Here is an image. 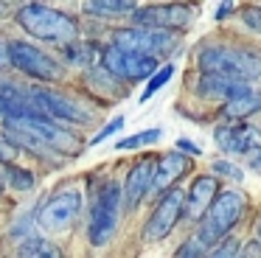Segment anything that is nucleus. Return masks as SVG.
<instances>
[{"mask_svg": "<svg viewBox=\"0 0 261 258\" xmlns=\"http://www.w3.org/2000/svg\"><path fill=\"white\" fill-rule=\"evenodd\" d=\"M6 138L14 146H25L34 154L45 157L51 151L59 154H79L82 138L68 126H59L51 118H6Z\"/></svg>", "mask_w": 261, "mask_h": 258, "instance_id": "nucleus-1", "label": "nucleus"}, {"mask_svg": "<svg viewBox=\"0 0 261 258\" xmlns=\"http://www.w3.org/2000/svg\"><path fill=\"white\" fill-rule=\"evenodd\" d=\"M17 22L23 25V31H29L31 37L42 39V42L54 45H70L79 37V22L70 14L59 9H51L45 3H25L17 9Z\"/></svg>", "mask_w": 261, "mask_h": 258, "instance_id": "nucleus-2", "label": "nucleus"}, {"mask_svg": "<svg viewBox=\"0 0 261 258\" xmlns=\"http://www.w3.org/2000/svg\"><path fill=\"white\" fill-rule=\"evenodd\" d=\"M199 70L211 76H227L236 82H253L261 76V56L236 45H205L197 56Z\"/></svg>", "mask_w": 261, "mask_h": 258, "instance_id": "nucleus-3", "label": "nucleus"}, {"mask_svg": "<svg viewBox=\"0 0 261 258\" xmlns=\"http://www.w3.org/2000/svg\"><path fill=\"white\" fill-rule=\"evenodd\" d=\"M118 205H121V188L113 179H104L96 188L90 202V222H87V241L93 247H104L113 239L118 227Z\"/></svg>", "mask_w": 261, "mask_h": 258, "instance_id": "nucleus-4", "label": "nucleus"}, {"mask_svg": "<svg viewBox=\"0 0 261 258\" xmlns=\"http://www.w3.org/2000/svg\"><path fill=\"white\" fill-rule=\"evenodd\" d=\"M244 208H247V199H244L239 191H225L214 199V205L208 208L202 219V227H199V239L205 241V247H216L233 227L239 224V219L244 216Z\"/></svg>", "mask_w": 261, "mask_h": 258, "instance_id": "nucleus-5", "label": "nucleus"}, {"mask_svg": "<svg viewBox=\"0 0 261 258\" xmlns=\"http://www.w3.org/2000/svg\"><path fill=\"white\" fill-rule=\"evenodd\" d=\"M113 45L129 54H141L149 59L166 56L177 48V37L171 31H154V28H118L113 34Z\"/></svg>", "mask_w": 261, "mask_h": 258, "instance_id": "nucleus-6", "label": "nucleus"}, {"mask_svg": "<svg viewBox=\"0 0 261 258\" xmlns=\"http://www.w3.org/2000/svg\"><path fill=\"white\" fill-rule=\"evenodd\" d=\"M6 54H9V65H14L31 79H40V82H59L62 79V65L31 42L12 39V42H6Z\"/></svg>", "mask_w": 261, "mask_h": 258, "instance_id": "nucleus-7", "label": "nucleus"}, {"mask_svg": "<svg viewBox=\"0 0 261 258\" xmlns=\"http://www.w3.org/2000/svg\"><path fill=\"white\" fill-rule=\"evenodd\" d=\"M98 67H104L118 82H141V79L158 73V59H149V56H141V54H129V50H121L115 45H110V48H104L98 54Z\"/></svg>", "mask_w": 261, "mask_h": 258, "instance_id": "nucleus-8", "label": "nucleus"}, {"mask_svg": "<svg viewBox=\"0 0 261 258\" xmlns=\"http://www.w3.org/2000/svg\"><path fill=\"white\" fill-rule=\"evenodd\" d=\"M37 107H40L42 118H59L68 123H90L96 118V112L90 107H85V101L73 98V95L57 93V90H45V87H31Z\"/></svg>", "mask_w": 261, "mask_h": 258, "instance_id": "nucleus-9", "label": "nucleus"}, {"mask_svg": "<svg viewBox=\"0 0 261 258\" xmlns=\"http://www.w3.org/2000/svg\"><path fill=\"white\" fill-rule=\"evenodd\" d=\"M82 213V194L76 188L70 191H59V194L48 196L45 202L37 211V224L48 233H59V230H68L70 224L79 219Z\"/></svg>", "mask_w": 261, "mask_h": 258, "instance_id": "nucleus-10", "label": "nucleus"}, {"mask_svg": "<svg viewBox=\"0 0 261 258\" xmlns=\"http://www.w3.org/2000/svg\"><path fill=\"white\" fill-rule=\"evenodd\" d=\"M182 205H186V194H182L180 188L166 191L163 199L154 205L152 216L146 219V224H143V239H146L149 244H154V241H163L166 236L174 230V224L180 222Z\"/></svg>", "mask_w": 261, "mask_h": 258, "instance_id": "nucleus-11", "label": "nucleus"}, {"mask_svg": "<svg viewBox=\"0 0 261 258\" xmlns=\"http://www.w3.org/2000/svg\"><path fill=\"white\" fill-rule=\"evenodd\" d=\"M135 28H154V31H174L191 22V9L180 3H160V6H143L132 11Z\"/></svg>", "mask_w": 261, "mask_h": 258, "instance_id": "nucleus-12", "label": "nucleus"}, {"mask_svg": "<svg viewBox=\"0 0 261 258\" xmlns=\"http://www.w3.org/2000/svg\"><path fill=\"white\" fill-rule=\"evenodd\" d=\"M0 115L6 118H42L31 87H20L12 82H0Z\"/></svg>", "mask_w": 261, "mask_h": 258, "instance_id": "nucleus-13", "label": "nucleus"}, {"mask_svg": "<svg viewBox=\"0 0 261 258\" xmlns=\"http://www.w3.org/2000/svg\"><path fill=\"white\" fill-rule=\"evenodd\" d=\"M191 171V157H186L182 151H169L160 160H154V171H152V183H149V194H163L166 188L182 179Z\"/></svg>", "mask_w": 261, "mask_h": 258, "instance_id": "nucleus-14", "label": "nucleus"}, {"mask_svg": "<svg viewBox=\"0 0 261 258\" xmlns=\"http://www.w3.org/2000/svg\"><path fill=\"white\" fill-rule=\"evenodd\" d=\"M214 140L227 154H247L258 143V129L255 126H239V123H222L214 132Z\"/></svg>", "mask_w": 261, "mask_h": 258, "instance_id": "nucleus-15", "label": "nucleus"}, {"mask_svg": "<svg viewBox=\"0 0 261 258\" xmlns=\"http://www.w3.org/2000/svg\"><path fill=\"white\" fill-rule=\"evenodd\" d=\"M152 171H154V157H141V160H138L135 166L129 168V174H126V183H124V191H121L126 211H135V208L141 205V199L149 194Z\"/></svg>", "mask_w": 261, "mask_h": 258, "instance_id": "nucleus-16", "label": "nucleus"}, {"mask_svg": "<svg viewBox=\"0 0 261 258\" xmlns=\"http://www.w3.org/2000/svg\"><path fill=\"white\" fill-rule=\"evenodd\" d=\"M216 196H219V183H216V177L202 174V177H197L191 183V188H188L182 211H186L188 219H202L205 213H208V208L214 205Z\"/></svg>", "mask_w": 261, "mask_h": 258, "instance_id": "nucleus-17", "label": "nucleus"}, {"mask_svg": "<svg viewBox=\"0 0 261 258\" xmlns=\"http://www.w3.org/2000/svg\"><path fill=\"white\" fill-rule=\"evenodd\" d=\"M199 93L205 95V98H222V101H230L236 98V95L247 93V84L244 82H236V79H227V76H211V73H205L202 79H199Z\"/></svg>", "mask_w": 261, "mask_h": 258, "instance_id": "nucleus-18", "label": "nucleus"}, {"mask_svg": "<svg viewBox=\"0 0 261 258\" xmlns=\"http://www.w3.org/2000/svg\"><path fill=\"white\" fill-rule=\"evenodd\" d=\"M255 112H261V93L258 90H247V93L225 101V107H222V115L225 118H250Z\"/></svg>", "mask_w": 261, "mask_h": 258, "instance_id": "nucleus-19", "label": "nucleus"}, {"mask_svg": "<svg viewBox=\"0 0 261 258\" xmlns=\"http://www.w3.org/2000/svg\"><path fill=\"white\" fill-rule=\"evenodd\" d=\"M17 258H65V255H62V250H59L51 239H42V236H29V239L20 241Z\"/></svg>", "mask_w": 261, "mask_h": 258, "instance_id": "nucleus-20", "label": "nucleus"}, {"mask_svg": "<svg viewBox=\"0 0 261 258\" xmlns=\"http://www.w3.org/2000/svg\"><path fill=\"white\" fill-rule=\"evenodd\" d=\"M138 6L132 3V0H93V3H85V11L93 17H104V20H110V17H124L129 14V11H135Z\"/></svg>", "mask_w": 261, "mask_h": 258, "instance_id": "nucleus-21", "label": "nucleus"}, {"mask_svg": "<svg viewBox=\"0 0 261 258\" xmlns=\"http://www.w3.org/2000/svg\"><path fill=\"white\" fill-rule=\"evenodd\" d=\"M65 59L70 62V65H79V67H90L93 62L98 59V50H96V45H90V42H70V45H65Z\"/></svg>", "mask_w": 261, "mask_h": 258, "instance_id": "nucleus-22", "label": "nucleus"}, {"mask_svg": "<svg viewBox=\"0 0 261 258\" xmlns=\"http://www.w3.org/2000/svg\"><path fill=\"white\" fill-rule=\"evenodd\" d=\"M160 138H163V129L152 126V129H146V132H141V135H129V138L118 140V143H115V149H118V151H129V149H138V146L158 143Z\"/></svg>", "mask_w": 261, "mask_h": 258, "instance_id": "nucleus-23", "label": "nucleus"}, {"mask_svg": "<svg viewBox=\"0 0 261 258\" xmlns=\"http://www.w3.org/2000/svg\"><path fill=\"white\" fill-rule=\"evenodd\" d=\"M3 177H6V179H9V183H12L17 191H31V188H34V174H31L29 168L6 166V171H3Z\"/></svg>", "mask_w": 261, "mask_h": 258, "instance_id": "nucleus-24", "label": "nucleus"}, {"mask_svg": "<svg viewBox=\"0 0 261 258\" xmlns=\"http://www.w3.org/2000/svg\"><path fill=\"white\" fill-rule=\"evenodd\" d=\"M87 79H93V82H90L93 87H96V90H104L107 95H118V93H121V90H118V79L110 76L104 67H96V70H90V76H87Z\"/></svg>", "mask_w": 261, "mask_h": 258, "instance_id": "nucleus-25", "label": "nucleus"}, {"mask_svg": "<svg viewBox=\"0 0 261 258\" xmlns=\"http://www.w3.org/2000/svg\"><path fill=\"white\" fill-rule=\"evenodd\" d=\"M174 76V65H160V70L154 73L152 76V82L146 84V90H143V95H141V101H146V98H152L154 93H158V90H163L166 87V82H169V79Z\"/></svg>", "mask_w": 261, "mask_h": 258, "instance_id": "nucleus-26", "label": "nucleus"}, {"mask_svg": "<svg viewBox=\"0 0 261 258\" xmlns=\"http://www.w3.org/2000/svg\"><path fill=\"white\" fill-rule=\"evenodd\" d=\"M208 255V247L199 236H191L186 244H180V250L174 252V258H205Z\"/></svg>", "mask_w": 261, "mask_h": 258, "instance_id": "nucleus-27", "label": "nucleus"}, {"mask_svg": "<svg viewBox=\"0 0 261 258\" xmlns=\"http://www.w3.org/2000/svg\"><path fill=\"white\" fill-rule=\"evenodd\" d=\"M17 151H20V149L6 138V135H0V163H3V166H9V163L17 157Z\"/></svg>", "mask_w": 261, "mask_h": 258, "instance_id": "nucleus-28", "label": "nucleus"}, {"mask_svg": "<svg viewBox=\"0 0 261 258\" xmlns=\"http://www.w3.org/2000/svg\"><path fill=\"white\" fill-rule=\"evenodd\" d=\"M242 20H244V25H247V28H253V31L261 34V9H258V6H250V9H244Z\"/></svg>", "mask_w": 261, "mask_h": 258, "instance_id": "nucleus-29", "label": "nucleus"}, {"mask_svg": "<svg viewBox=\"0 0 261 258\" xmlns=\"http://www.w3.org/2000/svg\"><path fill=\"white\" fill-rule=\"evenodd\" d=\"M214 171H219L222 177H230V179H242V171H239L236 166H230V163H225V160H219V163H214Z\"/></svg>", "mask_w": 261, "mask_h": 258, "instance_id": "nucleus-30", "label": "nucleus"}, {"mask_svg": "<svg viewBox=\"0 0 261 258\" xmlns=\"http://www.w3.org/2000/svg\"><path fill=\"white\" fill-rule=\"evenodd\" d=\"M121 126H124V118H121V115H118V118H113V123H107V126H104L101 132L96 135V138H93V143H101L104 138H110V135H113V132H118Z\"/></svg>", "mask_w": 261, "mask_h": 258, "instance_id": "nucleus-31", "label": "nucleus"}, {"mask_svg": "<svg viewBox=\"0 0 261 258\" xmlns=\"http://www.w3.org/2000/svg\"><path fill=\"white\" fill-rule=\"evenodd\" d=\"M177 151H182V154H202V149H199V146L197 143H191V140H188V138H180V140H177Z\"/></svg>", "mask_w": 261, "mask_h": 258, "instance_id": "nucleus-32", "label": "nucleus"}, {"mask_svg": "<svg viewBox=\"0 0 261 258\" xmlns=\"http://www.w3.org/2000/svg\"><path fill=\"white\" fill-rule=\"evenodd\" d=\"M247 163H250V168H255V171H261V146H255V149L247 154Z\"/></svg>", "mask_w": 261, "mask_h": 258, "instance_id": "nucleus-33", "label": "nucleus"}, {"mask_svg": "<svg viewBox=\"0 0 261 258\" xmlns=\"http://www.w3.org/2000/svg\"><path fill=\"white\" fill-rule=\"evenodd\" d=\"M233 11V3H225V6H219V11H216V20H222V17H227Z\"/></svg>", "mask_w": 261, "mask_h": 258, "instance_id": "nucleus-34", "label": "nucleus"}, {"mask_svg": "<svg viewBox=\"0 0 261 258\" xmlns=\"http://www.w3.org/2000/svg\"><path fill=\"white\" fill-rule=\"evenodd\" d=\"M0 65H9V54H6V42H0Z\"/></svg>", "mask_w": 261, "mask_h": 258, "instance_id": "nucleus-35", "label": "nucleus"}, {"mask_svg": "<svg viewBox=\"0 0 261 258\" xmlns=\"http://www.w3.org/2000/svg\"><path fill=\"white\" fill-rule=\"evenodd\" d=\"M3 188H6V177H3V171H0V194H3Z\"/></svg>", "mask_w": 261, "mask_h": 258, "instance_id": "nucleus-36", "label": "nucleus"}, {"mask_svg": "<svg viewBox=\"0 0 261 258\" xmlns=\"http://www.w3.org/2000/svg\"><path fill=\"white\" fill-rule=\"evenodd\" d=\"M0 17H6V3H0Z\"/></svg>", "mask_w": 261, "mask_h": 258, "instance_id": "nucleus-37", "label": "nucleus"}]
</instances>
